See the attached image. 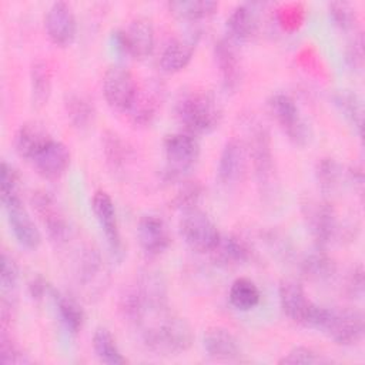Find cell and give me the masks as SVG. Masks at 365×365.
Listing matches in <instances>:
<instances>
[{"label": "cell", "mask_w": 365, "mask_h": 365, "mask_svg": "<svg viewBox=\"0 0 365 365\" xmlns=\"http://www.w3.org/2000/svg\"><path fill=\"white\" fill-rule=\"evenodd\" d=\"M154 321L144 324L141 336L147 348L158 355H178L185 352L192 341L194 334L191 325L181 317L168 309L153 317Z\"/></svg>", "instance_id": "cell-1"}, {"label": "cell", "mask_w": 365, "mask_h": 365, "mask_svg": "<svg viewBox=\"0 0 365 365\" xmlns=\"http://www.w3.org/2000/svg\"><path fill=\"white\" fill-rule=\"evenodd\" d=\"M175 115L190 134H208L218 128L222 107L212 91L194 88L177 100Z\"/></svg>", "instance_id": "cell-2"}, {"label": "cell", "mask_w": 365, "mask_h": 365, "mask_svg": "<svg viewBox=\"0 0 365 365\" xmlns=\"http://www.w3.org/2000/svg\"><path fill=\"white\" fill-rule=\"evenodd\" d=\"M317 329L338 345H355L364 336V317L354 308H322Z\"/></svg>", "instance_id": "cell-3"}, {"label": "cell", "mask_w": 365, "mask_h": 365, "mask_svg": "<svg viewBox=\"0 0 365 365\" xmlns=\"http://www.w3.org/2000/svg\"><path fill=\"white\" fill-rule=\"evenodd\" d=\"M267 104L269 114L292 144L305 147L311 141V127L292 97L284 93H275L268 98Z\"/></svg>", "instance_id": "cell-4"}, {"label": "cell", "mask_w": 365, "mask_h": 365, "mask_svg": "<svg viewBox=\"0 0 365 365\" xmlns=\"http://www.w3.org/2000/svg\"><path fill=\"white\" fill-rule=\"evenodd\" d=\"M248 153L254 165L261 195H264L265 198L272 197L277 191L275 163L271 137L264 125L257 124V127L252 128Z\"/></svg>", "instance_id": "cell-5"}, {"label": "cell", "mask_w": 365, "mask_h": 365, "mask_svg": "<svg viewBox=\"0 0 365 365\" xmlns=\"http://www.w3.org/2000/svg\"><path fill=\"white\" fill-rule=\"evenodd\" d=\"M164 155L167 180L180 178L197 163L200 144L190 133H174L164 140Z\"/></svg>", "instance_id": "cell-6"}, {"label": "cell", "mask_w": 365, "mask_h": 365, "mask_svg": "<svg viewBox=\"0 0 365 365\" xmlns=\"http://www.w3.org/2000/svg\"><path fill=\"white\" fill-rule=\"evenodd\" d=\"M302 215L318 248H325L338 237V215L329 202L309 198L302 202Z\"/></svg>", "instance_id": "cell-7"}, {"label": "cell", "mask_w": 365, "mask_h": 365, "mask_svg": "<svg viewBox=\"0 0 365 365\" xmlns=\"http://www.w3.org/2000/svg\"><path fill=\"white\" fill-rule=\"evenodd\" d=\"M180 232L185 244L197 252H211L221 238L214 221L197 208L184 212Z\"/></svg>", "instance_id": "cell-8"}, {"label": "cell", "mask_w": 365, "mask_h": 365, "mask_svg": "<svg viewBox=\"0 0 365 365\" xmlns=\"http://www.w3.org/2000/svg\"><path fill=\"white\" fill-rule=\"evenodd\" d=\"M138 84L133 73L124 66H110L103 76V96L107 104L117 110L127 113L131 107Z\"/></svg>", "instance_id": "cell-9"}, {"label": "cell", "mask_w": 365, "mask_h": 365, "mask_svg": "<svg viewBox=\"0 0 365 365\" xmlns=\"http://www.w3.org/2000/svg\"><path fill=\"white\" fill-rule=\"evenodd\" d=\"M31 205L50 240L56 244L66 242L70 237V225L58 201L48 191L38 190L31 195Z\"/></svg>", "instance_id": "cell-10"}, {"label": "cell", "mask_w": 365, "mask_h": 365, "mask_svg": "<svg viewBox=\"0 0 365 365\" xmlns=\"http://www.w3.org/2000/svg\"><path fill=\"white\" fill-rule=\"evenodd\" d=\"M279 305L284 311V314L294 322L309 327L314 312L317 309V304L312 302L307 294L304 287L294 281V279H285L279 285Z\"/></svg>", "instance_id": "cell-11"}, {"label": "cell", "mask_w": 365, "mask_h": 365, "mask_svg": "<svg viewBox=\"0 0 365 365\" xmlns=\"http://www.w3.org/2000/svg\"><path fill=\"white\" fill-rule=\"evenodd\" d=\"M1 202L17 242L27 250H36L41 242V234L23 205L20 195L4 198Z\"/></svg>", "instance_id": "cell-12"}, {"label": "cell", "mask_w": 365, "mask_h": 365, "mask_svg": "<svg viewBox=\"0 0 365 365\" xmlns=\"http://www.w3.org/2000/svg\"><path fill=\"white\" fill-rule=\"evenodd\" d=\"M48 38L58 47L70 46L77 33V21L71 6L66 1H54L44 17Z\"/></svg>", "instance_id": "cell-13"}, {"label": "cell", "mask_w": 365, "mask_h": 365, "mask_svg": "<svg viewBox=\"0 0 365 365\" xmlns=\"http://www.w3.org/2000/svg\"><path fill=\"white\" fill-rule=\"evenodd\" d=\"M214 58L222 88L227 93H234L242 80V63L235 41H232L230 37H222L215 41Z\"/></svg>", "instance_id": "cell-14"}, {"label": "cell", "mask_w": 365, "mask_h": 365, "mask_svg": "<svg viewBox=\"0 0 365 365\" xmlns=\"http://www.w3.org/2000/svg\"><path fill=\"white\" fill-rule=\"evenodd\" d=\"M248 145L238 138H231L225 143L220 160H218V180L225 184L231 185L241 181L248 168Z\"/></svg>", "instance_id": "cell-15"}, {"label": "cell", "mask_w": 365, "mask_h": 365, "mask_svg": "<svg viewBox=\"0 0 365 365\" xmlns=\"http://www.w3.org/2000/svg\"><path fill=\"white\" fill-rule=\"evenodd\" d=\"M93 214L106 237V241L110 250L115 254H121V235L117 220V211L113 198L103 190H98L93 194L91 198Z\"/></svg>", "instance_id": "cell-16"}, {"label": "cell", "mask_w": 365, "mask_h": 365, "mask_svg": "<svg viewBox=\"0 0 365 365\" xmlns=\"http://www.w3.org/2000/svg\"><path fill=\"white\" fill-rule=\"evenodd\" d=\"M137 238L141 250L150 257L163 254L171 244L167 224L154 214H145L138 220Z\"/></svg>", "instance_id": "cell-17"}, {"label": "cell", "mask_w": 365, "mask_h": 365, "mask_svg": "<svg viewBox=\"0 0 365 365\" xmlns=\"http://www.w3.org/2000/svg\"><path fill=\"white\" fill-rule=\"evenodd\" d=\"M31 163L43 178L58 180L70 165V151L61 141L51 140Z\"/></svg>", "instance_id": "cell-18"}, {"label": "cell", "mask_w": 365, "mask_h": 365, "mask_svg": "<svg viewBox=\"0 0 365 365\" xmlns=\"http://www.w3.org/2000/svg\"><path fill=\"white\" fill-rule=\"evenodd\" d=\"M207 355L215 361H232L241 355V348L235 335L222 327H210L202 336Z\"/></svg>", "instance_id": "cell-19"}, {"label": "cell", "mask_w": 365, "mask_h": 365, "mask_svg": "<svg viewBox=\"0 0 365 365\" xmlns=\"http://www.w3.org/2000/svg\"><path fill=\"white\" fill-rule=\"evenodd\" d=\"M53 140L47 128L38 121H27L20 125L14 138V147L20 157L31 161Z\"/></svg>", "instance_id": "cell-20"}, {"label": "cell", "mask_w": 365, "mask_h": 365, "mask_svg": "<svg viewBox=\"0 0 365 365\" xmlns=\"http://www.w3.org/2000/svg\"><path fill=\"white\" fill-rule=\"evenodd\" d=\"M124 31L127 53L133 58L143 60L154 50V27L145 17L134 19Z\"/></svg>", "instance_id": "cell-21"}, {"label": "cell", "mask_w": 365, "mask_h": 365, "mask_svg": "<svg viewBox=\"0 0 365 365\" xmlns=\"http://www.w3.org/2000/svg\"><path fill=\"white\" fill-rule=\"evenodd\" d=\"M211 257L220 267H237L245 264L252 257V250L240 235H221L218 244L211 251Z\"/></svg>", "instance_id": "cell-22"}, {"label": "cell", "mask_w": 365, "mask_h": 365, "mask_svg": "<svg viewBox=\"0 0 365 365\" xmlns=\"http://www.w3.org/2000/svg\"><path fill=\"white\" fill-rule=\"evenodd\" d=\"M227 30L232 41H247L258 30V13L255 4H238L227 17Z\"/></svg>", "instance_id": "cell-23"}, {"label": "cell", "mask_w": 365, "mask_h": 365, "mask_svg": "<svg viewBox=\"0 0 365 365\" xmlns=\"http://www.w3.org/2000/svg\"><path fill=\"white\" fill-rule=\"evenodd\" d=\"M160 108L158 87L148 86L137 90L135 98L128 108V117L135 125H148L155 118Z\"/></svg>", "instance_id": "cell-24"}, {"label": "cell", "mask_w": 365, "mask_h": 365, "mask_svg": "<svg viewBox=\"0 0 365 365\" xmlns=\"http://www.w3.org/2000/svg\"><path fill=\"white\" fill-rule=\"evenodd\" d=\"M194 41L188 38H173L163 48L160 56V67L165 73H178L184 70L192 58Z\"/></svg>", "instance_id": "cell-25"}, {"label": "cell", "mask_w": 365, "mask_h": 365, "mask_svg": "<svg viewBox=\"0 0 365 365\" xmlns=\"http://www.w3.org/2000/svg\"><path fill=\"white\" fill-rule=\"evenodd\" d=\"M50 294L53 297L54 305L57 308L58 317L61 324L64 325V328L70 332V334H77L84 324V311L80 307V304L71 298L70 295L51 288Z\"/></svg>", "instance_id": "cell-26"}, {"label": "cell", "mask_w": 365, "mask_h": 365, "mask_svg": "<svg viewBox=\"0 0 365 365\" xmlns=\"http://www.w3.org/2000/svg\"><path fill=\"white\" fill-rule=\"evenodd\" d=\"M64 110L68 121L77 130H87L96 118L93 103L83 94L68 93L64 98Z\"/></svg>", "instance_id": "cell-27"}, {"label": "cell", "mask_w": 365, "mask_h": 365, "mask_svg": "<svg viewBox=\"0 0 365 365\" xmlns=\"http://www.w3.org/2000/svg\"><path fill=\"white\" fill-rule=\"evenodd\" d=\"M301 272L309 281L327 282L335 275L336 264L334 258L319 248L301 261Z\"/></svg>", "instance_id": "cell-28"}, {"label": "cell", "mask_w": 365, "mask_h": 365, "mask_svg": "<svg viewBox=\"0 0 365 365\" xmlns=\"http://www.w3.org/2000/svg\"><path fill=\"white\" fill-rule=\"evenodd\" d=\"M228 299L235 309L250 311L259 304L261 292L254 281L245 277H240L231 284Z\"/></svg>", "instance_id": "cell-29"}, {"label": "cell", "mask_w": 365, "mask_h": 365, "mask_svg": "<svg viewBox=\"0 0 365 365\" xmlns=\"http://www.w3.org/2000/svg\"><path fill=\"white\" fill-rule=\"evenodd\" d=\"M167 6L175 17L190 21L207 19L218 9V3L211 0H174L168 1Z\"/></svg>", "instance_id": "cell-30"}, {"label": "cell", "mask_w": 365, "mask_h": 365, "mask_svg": "<svg viewBox=\"0 0 365 365\" xmlns=\"http://www.w3.org/2000/svg\"><path fill=\"white\" fill-rule=\"evenodd\" d=\"M93 349L97 358L108 365H121L125 364L127 359L120 352L114 336L107 328H97L93 335Z\"/></svg>", "instance_id": "cell-31"}, {"label": "cell", "mask_w": 365, "mask_h": 365, "mask_svg": "<svg viewBox=\"0 0 365 365\" xmlns=\"http://www.w3.org/2000/svg\"><path fill=\"white\" fill-rule=\"evenodd\" d=\"M30 86L33 103L38 107L44 106L51 94V73L47 63L37 60L31 64Z\"/></svg>", "instance_id": "cell-32"}, {"label": "cell", "mask_w": 365, "mask_h": 365, "mask_svg": "<svg viewBox=\"0 0 365 365\" xmlns=\"http://www.w3.org/2000/svg\"><path fill=\"white\" fill-rule=\"evenodd\" d=\"M103 153L107 165L115 173H121L128 160L130 150L123 138L114 131H106L103 135Z\"/></svg>", "instance_id": "cell-33"}, {"label": "cell", "mask_w": 365, "mask_h": 365, "mask_svg": "<svg viewBox=\"0 0 365 365\" xmlns=\"http://www.w3.org/2000/svg\"><path fill=\"white\" fill-rule=\"evenodd\" d=\"M335 106L339 108L346 121L355 128L356 134L361 135L362 130V101L356 93L351 90L336 91L334 96Z\"/></svg>", "instance_id": "cell-34"}, {"label": "cell", "mask_w": 365, "mask_h": 365, "mask_svg": "<svg viewBox=\"0 0 365 365\" xmlns=\"http://www.w3.org/2000/svg\"><path fill=\"white\" fill-rule=\"evenodd\" d=\"M315 178L324 192H334L342 178V167L332 157H322L315 164Z\"/></svg>", "instance_id": "cell-35"}, {"label": "cell", "mask_w": 365, "mask_h": 365, "mask_svg": "<svg viewBox=\"0 0 365 365\" xmlns=\"http://www.w3.org/2000/svg\"><path fill=\"white\" fill-rule=\"evenodd\" d=\"M329 19L342 31H356L358 13L349 1H332L328 4Z\"/></svg>", "instance_id": "cell-36"}, {"label": "cell", "mask_w": 365, "mask_h": 365, "mask_svg": "<svg viewBox=\"0 0 365 365\" xmlns=\"http://www.w3.org/2000/svg\"><path fill=\"white\" fill-rule=\"evenodd\" d=\"M78 282H81L84 287H91L90 284L96 282L103 272V261L97 251L87 250L78 264Z\"/></svg>", "instance_id": "cell-37"}, {"label": "cell", "mask_w": 365, "mask_h": 365, "mask_svg": "<svg viewBox=\"0 0 365 365\" xmlns=\"http://www.w3.org/2000/svg\"><path fill=\"white\" fill-rule=\"evenodd\" d=\"M19 281V267L11 255L7 252L1 254V269H0V285L3 297L13 298L14 289Z\"/></svg>", "instance_id": "cell-38"}, {"label": "cell", "mask_w": 365, "mask_h": 365, "mask_svg": "<svg viewBox=\"0 0 365 365\" xmlns=\"http://www.w3.org/2000/svg\"><path fill=\"white\" fill-rule=\"evenodd\" d=\"M201 194H202V187L195 181H188L175 194V197L171 201V207L181 210L184 212L194 210V208H197Z\"/></svg>", "instance_id": "cell-39"}, {"label": "cell", "mask_w": 365, "mask_h": 365, "mask_svg": "<svg viewBox=\"0 0 365 365\" xmlns=\"http://www.w3.org/2000/svg\"><path fill=\"white\" fill-rule=\"evenodd\" d=\"M0 361L3 364H14V365L30 362V358L27 356V354H24L20 349V346L11 339V336L6 332L4 328L0 336Z\"/></svg>", "instance_id": "cell-40"}, {"label": "cell", "mask_w": 365, "mask_h": 365, "mask_svg": "<svg viewBox=\"0 0 365 365\" xmlns=\"http://www.w3.org/2000/svg\"><path fill=\"white\" fill-rule=\"evenodd\" d=\"M0 195H1V200L20 195V175L17 170L10 164H7L6 161L1 163Z\"/></svg>", "instance_id": "cell-41"}, {"label": "cell", "mask_w": 365, "mask_h": 365, "mask_svg": "<svg viewBox=\"0 0 365 365\" xmlns=\"http://www.w3.org/2000/svg\"><path fill=\"white\" fill-rule=\"evenodd\" d=\"M329 362L325 356L308 346H295L284 355L278 364H325Z\"/></svg>", "instance_id": "cell-42"}, {"label": "cell", "mask_w": 365, "mask_h": 365, "mask_svg": "<svg viewBox=\"0 0 365 365\" xmlns=\"http://www.w3.org/2000/svg\"><path fill=\"white\" fill-rule=\"evenodd\" d=\"M345 61L351 70H361L364 64V38L356 31L345 48Z\"/></svg>", "instance_id": "cell-43"}, {"label": "cell", "mask_w": 365, "mask_h": 365, "mask_svg": "<svg viewBox=\"0 0 365 365\" xmlns=\"http://www.w3.org/2000/svg\"><path fill=\"white\" fill-rule=\"evenodd\" d=\"M364 268L361 264H358L356 267L352 268V271L349 272L348 278H346V294L351 298H362L364 295Z\"/></svg>", "instance_id": "cell-44"}, {"label": "cell", "mask_w": 365, "mask_h": 365, "mask_svg": "<svg viewBox=\"0 0 365 365\" xmlns=\"http://www.w3.org/2000/svg\"><path fill=\"white\" fill-rule=\"evenodd\" d=\"M51 289L48 282L41 277L36 275L29 282V294L34 301H40L44 298V295Z\"/></svg>", "instance_id": "cell-45"}]
</instances>
